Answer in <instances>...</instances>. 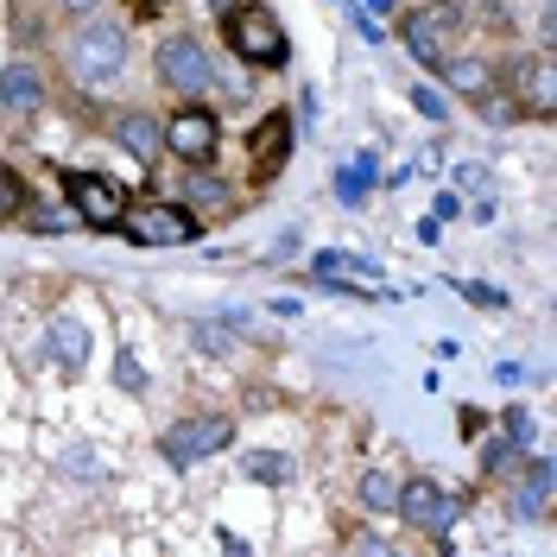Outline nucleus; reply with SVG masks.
<instances>
[{"label": "nucleus", "instance_id": "16", "mask_svg": "<svg viewBox=\"0 0 557 557\" xmlns=\"http://www.w3.org/2000/svg\"><path fill=\"white\" fill-rule=\"evenodd\" d=\"M520 96L532 114H552L557 108V64L552 58H525L520 64Z\"/></svg>", "mask_w": 557, "mask_h": 557}, {"label": "nucleus", "instance_id": "25", "mask_svg": "<svg viewBox=\"0 0 557 557\" xmlns=\"http://www.w3.org/2000/svg\"><path fill=\"white\" fill-rule=\"evenodd\" d=\"M20 203H26V190H20V177H13L7 165H0V215H13Z\"/></svg>", "mask_w": 557, "mask_h": 557}, {"label": "nucleus", "instance_id": "22", "mask_svg": "<svg viewBox=\"0 0 557 557\" xmlns=\"http://www.w3.org/2000/svg\"><path fill=\"white\" fill-rule=\"evenodd\" d=\"M482 462L494 469V475H513V469H520V444H507V437H500V444H487V450H482Z\"/></svg>", "mask_w": 557, "mask_h": 557}, {"label": "nucleus", "instance_id": "29", "mask_svg": "<svg viewBox=\"0 0 557 557\" xmlns=\"http://www.w3.org/2000/svg\"><path fill=\"white\" fill-rule=\"evenodd\" d=\"M532 437V418L525 412H507V444H525Z\"/></svg>", "mask_w": 557, "mask_h": 557}, {"label": "nucleus", "instance_id": "32", "mask_svg": "<svg viewBox=\"0 0 557 557\" xmlns=\"http://www.w3.org/2000/svg\"><path fill=\"white\" fill-rule=\"evenodd\" d=\"M361 7H368L374 20H386V13H393V0H361Z\"/></svg>", "mask_w": 557, "mask_h": 557}, {"label": "nucleus", "instance_id": "35", "mask_svg": "<svg viewBox=\"0 0 557 557\" xmlns=\"http://www.w3.org/2000/svg\"><path fill=\"white\" fill-rule=\"evenodd\" d=\"M203 7H222V13H228V7H242V0H203Z\"/></svg>", "mask_w": 557, "mask_h": 557}, {"label": "nucleus", "instance_id": "2", "mask_svg": "<svg viewBox=\"0 0 557 557\" xmlns=\"http://www.w3.org/2000/svg\"><path fill=\"white\" fill-rule=\"evenodd\" d=\"M70 70H76V83H89V89L114 83V76L127 70V33L108 26V20H89L83 33L70 38Z\"/></svg>", "mask_w": 557, "mask_h": 557}, {"label": "nucleus", "instance_id": "23", "mask_svg": "<svg viewBox=\"0 0 557 557\" xmlns=\"http://www.w3.org/2000/svg\"><path fill=\"white\" fill-rule=\"evenodd\" d=\"M412 108L424 114V121H444V114H450V108H444V96H437L431 83H418V89H412Z\"/></svg>", "mask_w": 557, "mask_h": 557}, {"label": "nucleus", "instance_id": "19", "mask_svg": "<svg viewBox=\"0 0 557 557\" xmlns=\"http://www.w3.org/2000/svg\"><path fill=\"white\" fill-rule=\"evenodd\" d=\"M361 500H368L374 513H393V507H399V482L374 469V475H361Z\"/></svg>", "mask_w": 557, "mask_h": 557}, {"label": "nucleus", "instance_id": "33", "mask_svg": "<svg viewBox=\"0 0 557 557\" xmlns=\"http://www.w3.org/2000/svg\"><path fill=\"white\" fill-rule=\"evenodd\" d=\"M70 13H89V7H102V0H64Z\"/></svg>", "mask_w": 557, "mask_h": 557}, {"label": "nucleus", "instance_id": "17", "mask_svg": "<svg viewBox=\"0 0 557 557\" xmlns=\"http://www.w3.org/2000/svg\"><path fill=\"white\" fill-rule=\"evenodd\" d=\"M374 177H381L374 152H355V159H343V172H336V197H343V203H361V197L374 190Z\"/></svg>", "mask_w": 557, "mask_h": 557}, {"label": "nucleus", "instance_id": "26", "mask_svg": "<svg viewBox=\"0 0 557 557\" xmlns=\"http://www.w3.org/2000/svg\"><path fill=\"white\" fill-rule=\"evenodd\" d=\"M114 381L127 386V393H139V386H146V374H139V361H134V355H114Z\"/></svg>", "mask_w": 557, "mask_h": 557}, {"label": "nucleus", "instance_id": "18", "mask_svg": "<svg viewBox=\"0 0 557 557\" xmlns=\"http://www.w3.org/2000/svg\"><path fill=\"white\" fill-rule=\"evenodd\" d=\"M190 203L209 209V215H222V209L235 203V190H228L222 177H203V172H197V177H190Z\"/></svg>", "mask_w": 557, "mask_h": 557}, {"label": "nucleus", "instance_id": "24", "mask_svg": "<svg viewBox=\"0 0 557 557\" xmlns=\"http://www.w3.org/2000/svg\"><path fill=\"white\" fill-rule=\"evenodd\" d=\"M38 235H70L76 228V209H51V215H33Z\"/></svg>", "mask_w": 557, "mask_h": 557}, {"label": "nucleus", "instance_id": "1", "mask_svg": "<svg viewBox=\"0 0 557 557\" xmlns=\"http://www.w3.org/2000/svg\"><path fill=\"white\" fill-rule=\"evenodd\" d=\"M222 38H228V51H235V58H247V64L278 70L285 58H292V45H285V33H278V20L267 13V7H253V0L222 13Z\"/></svg>", "mask_w": 557, "mask_h": 557}, {"label": "nucleus", "instance_id": "10", "mask_svg": "<svg viewBox=\"0 0 557 557\" xmlns=\"http://www.w3.org/2000/svg\"><path fill=\"white\" fill-rule=\"evenodd\" d=\"M311 273L323 278V285H343V292H381V267L374 260H361V253H343V247H323L311 260Z\"/></svg>", "mask_w": 557, "mask_h": 557}, {"label": "nucleus", "instance_id": "6", "mask_svg": "<svg viewBox=\"0 0 557 557\" xmlns=\"http://www.w3.org/2000/svg\"><path fill=\"white\" fill-rule=\"evenodd\" d=\"M64 197L76 209V222H89V228H108V222H121V209H127V190L102 172H70L64 177Z\"/></svg>", "mask_w": 557, "mask_h": 557}, {"label": "nucleus", "instance_id": "28", "mask_svg": "<svg viewBox=\"0 0 557 557\" xmlns=\"http://www.w3.org/2000/svg\"><path fill=\"white\" fill-rule=\"evenodd\" d=\"M456 184H462V190H475V197H487V172H482V165H456Z\"/></svg>", "mask_w": 557, "mask_h": 557}, {"label": "nucleus", "instance_id": "13", "mask_svg": "<svg viewBox=\"0 0 557 557\" xmlns=\"http://www.w3.org/2000/svg\"><path fill=\"white\" fill-rule=\"evenodd\" d=\"M0 108L7 114H38L45 108V76L33 64H7L0 70Z\"/></svg>", "mask_w": 557, "mask_h": 557}, {"label": "nucleus", "instance_id": "11", "mask_svg": "<svg viewBox=\"0 0 557 557\" xmlns=\"http://www.w3.org/2000/svg\"><path fill=\"white\" fill-rule=\"evenodd\" d=\"M253 177H278L285 172V159H292V114H267L260 127H253Z\"/></svg>", "mask_w": 557, "mask_h": 557}, {"label": "nucleus", "instance_id": "12", "mask_svg": "<svg viewBox=\"0 0 557 557\" xmlns=\"http://www.w3.org/2000/svg\"><path fill=\"white\" fill-rule=\"evenodd\" d=\"M114 139L134 152L139 165H159V146H165V127H159V114H146V108H134V114H121L114 121Z\"/></svg>", "mask_w": 557, "mask_h": 557}, {"label": "nucleus", "instance_id": "34", "mask_svg": "<svg viewBox=\"0 0 557 557\" xmlns=\"http://www.w3.org/2000/svg\"><path fill=\"white\" fill-rule=\"evenodd\" d=\"M159 7H165V0H139V13H159Z\"/></svg>", "mask_w": 557, "mask_h": 557}, {"label": "nucleus", "instance_id": "21", "mask_svg": "<svg viewBox=\"0 0 557 557\" xmlns=\"http://www.w3.org/2000/svg\"><path fill=\"white\" fill-rule=\"evenodd\" d=\"M444 76H450L456 89H469V96H482V89H487V70L469 64V58H462V64H444Z\"/></svg>", "mask_w": 557, "mask_h": 557}, {"label": "nucleus", "instance_id": "36", "mask_svg": "<svg viewBox=\"0 0 557 557\" xmlns=\"http://www.w3.org/2000/svg\"><path fill=\"white\" fill-rule=\"evenodd\" d=\"M228 557H247V545H235V539H228Z\"/></svg>", "mask_w": 557, "mask_h": 557}, {"label": "nucleus", "instance_id": "31", "mask_svg": "<svg viewBox=\"0 0 557 557\" xmlns=\"http://www.w3.org/2000/svg\"><path fill=\"white\" fill-rule=\"evenodd\" d=\"M462 298H475V305H500V292H494V285H462Z\"/></svg>", "mask_w": 557, "mask_h": 557}, {"label": "nucleus", "instance_id": "30", "mask_svg": "<svg viewBox=\"0 0 557 557\" xmlns=\"http://www.w3.org/2000/svg\"><path fill=\"white\" fill-rule=\"evenodd\" d=\"M355 557H399V552H393L386 539H361V545H355Z\"/></svg>", "mask_w": 557, "mask_h": 557}, {"label": "nucleus", "instance_id": "15", "mask_svg": "<svg viewBox=\"0 0 557 557\" xmlns=\"http://www.w3.org/2000/svg\"><path fill=\"white\" fill-rule=\"evenodd\" d=\"M45 348H51V361H58L64 374H83V361H89V330H83L76 317H58V323L45 330Z\"/></svg>", "mask_w": 557, "mask_h": 557}, {"label": "nucleus", "instance_id": "8", "mask_svg": "<svg viewBox=\"0 0 557 557\" xmlns=\"http://www.w3.org/2000/svg\"><path fill=\"white\" fill-rule=\"evenodd\" d=\"M215 139H222V127H215L209 108H177L172 121H165V152L184 159V165H203L209 152H215Z\"/></svg>", "mask_w": 557, "mask_h": 557}, {"label": "nucleus", "instance_id": "27", "mask_svg": "<svg viewBox=\"0 0 557 557\" xmlns=\"http://www.w3.org/2000/svg\"><path fill=\"white\" fill-rule=\"evenodd\" d=\"M64 469H70V475H102L96 450H70V456H64Z\"/></svg>", "mask_w": 557, "mask_h": 557}, {"label": "nucleus", "instance_id": "7", "mask_svg": "<svg viewBox=\"0 0 557 557\" xmlns=\"http://www.w3.org/2000/svg\"><path fill=\"white\" fill-rule=\"evenodd\" d=\"M399 513L418 525V532H431V539H444L456 525V513H462V500H450L437 482H424V475H412V482L399 487Z\"/></svg>", "mask_w": 557, "mask_h": 557}, {"label": "nucleus", "instance_id": "5", "mask_svg": "<svg viewBox=\"0 0 557 557\" xmlns=\"http://www.w3.org/2000/svg\"><path fill=\"white\" fill-rule=\"evenodd\" d=\"M235 437V424L222 412H203V418H184V424H172L165 437H159V456L165 462H177V469H190V462H209V456L222 450Z\"/></svg>", "mask_w": 557, "mask_h": 557}, {"label": "nucleus", "instance_id": "14", "mask_svg": "<svg viewBox=\"0 0 557 557\" xmlns=\"http://www.w3.org/2000/svg\"><path fill=\"white\" fill-rule=\"evenodd\" d=\"M513 513H520V520H545V513H552V462H545V456L525 462L520 487H513Z\"/></svg>", "mask_w": 557, "mask_h": 557}, {"label": "nucleus", "instance_id": "4", "mask_svg": "<svg viewBox=\"0 0 557 557\" xmlns=\"http://www.w3.org/2000/svg\"><path fill=\"white\" fill-rule=\"evenodd\" d=\"M456 33H462V7H450V0L418 7L412 20H406V51H412L424 70H444V64H450Z\"/></svg>", "mask_w": 557, "mask_h": 557}, {"label": "nucleus", "instance_id": "9", "mask_svg": "<svg viewBox=\"0 0 557 557\" xmlns=\"http://www.w3.org/2000/svg\"><path fill=\"white\" fill-rule=\"evenodd\" d=\"M159 83H172V89H184V96H203L209 89V51L197 45V38H165L159 45Z\"/></svg>", "mask_w": 557, "mask_h": 557}, {"label": "nucleus", "instance_id": "20", "mask_svg": "<svg viewBox=\"0 0 557 557\" xmlns=\"http://www.w3.org/2000/svg\"><path fill=\"white\" fill-rule=\"evenodd\" d=\"M247 475H253V482H292V456L253 450V456H247Z\"/></svg>", "mask_w": 557, "mask_h": 557}, {"label": "nucleus", "instance_id": "3", "mask_svg": "<svg viewBox=\"0 0 557 557\" xmlns=\"http://www.w3.org/2000/svg\"><path fill=\"white\" fill-rule=\"evenodd\" d=\"M121 228H127V242L139 247H184V242H197V215L190 209H177V203H127L121 209Z\"/></svg>", "mask_w": 557, "mask_h": 557}]
</instances>
